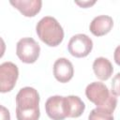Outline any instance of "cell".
<instances>
[{"label":"cell","instance_id":"cell-1","mask_svg":"<svg viewBox=\"0 0 120 120\" xmlns=\"http://www.w3.org/2000/svg\"><path fill=\"white\" fill-rule=\"evenodd\" d=\"M39 95L30 86L20 89L16 95V117L18 120H38Z\"/></svg>","mask_w":120,"mask_h":120},{"label":"cell","instance_id":"cell-7","mask_svg":"<svg viewBox=\"0 0 120 120\" xmlns=\"http://www.w3.org/2000/svg\"><path fill=\"white\" fill-rule=\"evenodd\" d=\"M45 111L52 120H64L67 117L65 107V97H50L45 103Z\"/></svg>","mask_w":120,"mask_h":120},{"label":"cell","instance_id":"cell-11","mask_svg":"<svg viewBox=\"0 0 120 120\" xmlns=\"http://www.w3.org/2000/svg\"><path fill=\"white\" fill-rule=\"evenodd\" d=\"M93 70L95 75L99 80L106 81L112 76L113 72V67L110 60H108L107 58L98 57L93 63Z\"/></svg>","mask_w":120,"mask_h":120},{"label":"cell","instance_id":"cell-13","mask_svg":"<svg viewBox=\"0 0 120 120\" xmlns=\"http://www.w3.org/2000/svg\"><path fill=\"white\" fill-rule=\"evenodd\" d=\"M88 120H113L112 112L105 108L97 107L90 112Z\"/></svg>","mask_w":120,"mask_h":120},{"label":"cell","instance_id":"cell-12","mask_svg":"<svg viewBox=\"0 0 120 120\" xmlns=\"http://www.w3.org/2000/svg\"><path fill=\"white\" fill-rule=\"evenodd\" d=\"M65 107L67 117H79L85 109L83 101L77 96L65 97Z\"/></svg>","mask_w":120,"mask_h":120},{"label":"cell","instance_id":"cell-17","mask_svg":"<svg viewBox=\"0 0 120 120\" xmlns=\"http://www.w3.org/2000/svg\"><path fill=\"white\" fill-rule=\"evenodd\" d=\"M77 5L82 7V8H87V7H90L92 5H94L96 3V1H82V2H80V1H76L75 2Z\"/></svg>","mask_w":120,"mask_h":120},{"label":"cell","instance_id":"cell-8","mask_svg":"<svg viewBox=\"0 0 120 120\" xmlns=\"http://www.w3.org/2000/svg\"><path fill=\"white\" fill-rule=\"evenodd\" d=\"M74 73L72 63L64 57L58 58L53 64V75L60 82H68L72 79Z\"/></svg>","mask_w":120,"mask_h":120},{"label":"cell","instance_id":"cell-5","mask_svg":"<svg viewBox=\"0 0 120 120\" xmlns=\"http://www.w3.org/2000/svg\"><path fill=\"white\" fill-rule=\"evenodd\" d=\"M93 48L92 39L85 34L74 35L68 41V49L71 55L81 58L87 56Z\"/></svg>","mask_w":120,"mask_h":120},{"label":"cell","instance_id":"cell-16","mask_svg":"<svg viewBox=\"0 0 120 120\" xmlns=\"http://www.w3.org/2000/svg\"><path fill=\"white\" fill-rule=\"evenodd\" d=\"M113 58L114 61L117 65L120 66V45L116 47V49L114 50V53H113Z\"/></svg>","mask_w":120,"mask_h":120},{"label":"cell","instance_id":"cell-4","mask_svg":"<svg viewBox=\"0 0 120 120\" xmlns=\"http://www.w3.org/2000/svg\"><path fill=\"white\" fill-rule=\"evenodd\" d=\"M40 47L32 38H22L17 42L16 54L23 63L32 64L39 56Z\"/></svg>","mask_w":120,"mask_h":120},{"label":"cell","instance_id":"cell-3","mask_svg":"<svg viewBox=\"0 0 120 120\" xmlns=\"http://www.w3.org/2000/svg\"><path fill=\"white\" fill-rule=\"evenodd\" d=\"M86 98L97 107L105 108L113 112L116 108L117 99L114 95L110 93L108 87L100 82H93L85 88Z\"/></svg>","mask_w":120,"mask_h":120},{"label":"cell","instance_id":"cell-10","mask_svg":"<svg viewBox=\"0 0 120 120\" xmlns=\"http://www.w3.org/2000/svg\"><path fill=\"white\" fill-rule=\"evenodd\" d=\"M10 4L19 9L22 15L33 17L38 14L41 8V0H10Z\"/></svg>","mask_w":120,"mask_h":120},{"label":"cell","instance_id":"cell-2","mask_svg":"<svg viewBox=\"0 0 120 120\" xmlns=\"http://www.w3.org/2000/svg\"><path fill=\"white\" fill-rule=\"evenodd\" d=\"M38 38L48 46L55 47L64 38V30L57 20L52 16H45L38 21L36 26Z\"/></svg>","mask_w":120,"mask_h":120},{"label":"cell","instance_id":"cell-6","mask_svg":"<svg viewBox=\"0 0 120 120\" xmlns=\"http://www.w3.org/2000/svg\"><path fill=\"white\" fill-rule=\"evenodd\" d=\"M19 76L18 67L12 62H4L0 65V91L9 92L16 84Z\"/></svg>","mask_w":120,"mask_h":120},{"label":"cell","instance_id":"cell-15","mask_svg":"<svg viewBox=\"0 0 120 120\" xmlns=\"http://www.w3.org/2000/svg\"><path fill=\"white\" fill-rule=\"evenodd\" d=\"M1 120H10L9 112L4 106H1Z\"/></svg>","mask_w":120,"mask_h":120},{"label":"cell","instance_id":"cell-9","mask_svg":"<svg viewBox=\"0 0 120 120\" xmlns=\"http://www.w3.org/2000/svg\"><path fill=\"white\" fill-rule=\"evenodd\" d=\"M113 25L112 18L108 15H99L95 17L89 26L91 33L94 36L101 37L111 31Z\"/></svg>","mask_w":120,"mask_h":120},{"label":"cell","instance_id":"cell-14","mask_svg":"<svg viewBox=\"0 0 120 120\" xmlns=\"http://www.w3.org/2000/svg\"><path fill=\"white\" fill-rule=\"evenodd\" d=\"M111 93L114 96H120V72L112 78Z\"/></svg>","mask_w":120,"mask_h":120}]
</instances>
